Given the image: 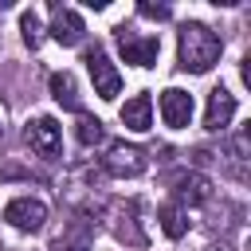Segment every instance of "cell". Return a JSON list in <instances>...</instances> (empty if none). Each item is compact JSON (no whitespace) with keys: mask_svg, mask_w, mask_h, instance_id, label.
I'll return each instance as SVG.
<instances>
[{"mask_svg":"<svg viewBox=\"0 0 251 251\" xmlns=\"http://www.w3.org/2000/svg\"><path fill=\"white\" fill-rule=\"evenodd\" d=\"M220 51H224V39L208 27V24H184L180 35H176V55H180V67L192 71V75H208L216 63H220Z\"/></svg>","mask_w":251,"mask_h":251,"instance_id":"1","label":"cell"},{"mask_svg":"<svg viewBox=\"0 0 251 251\" xmlns=\"http://www.w3.org/2000/svg\"><path fill=\"white\" fill-rule=\"evenodd\" d=\"M24 141H27V149H31L35 157H43V161H59V153H63V129H59V122L47 118V114L27 122Z\"/></svg>","mask_w":251,"mask_h":251,"instance_id":"2","label":"cell"},{"mask_svg":"<svg viewBox=\"0 0 251 251\" xmlns=\"http://www.w3.org/2000/svg\"><path fill=\"white\" fill-rule=\"evenodd\" d=\"M86 71H90L94 94H98V98H106V102H114V98H118V90H122V75H118V67L106 59V51H102V47H90V51H86Z\"/></svg>","mask_w":251,"mask_h":251,"instance_id":"3","label":"cell"},{"mask_svg":"<svg viewBox=\"0 0 251 251\" xmlns=\"http://www.w3.org/2000/svg\"><path fill=\"white\" fill-rule=\"evenodd\" d=\"M118 47H122L126 63H133V67H157V55H161L157 35H133L129 27H118Z\"/></svg>","mask_w":251,"mask_h":251,"instance_id":"4","label":"cell"},{"mask_svg":"<svg viewBox=\"0 0 251 251\" xmlns=\"http://www.w3.org/2000/svg\"><path fill=\"white\" fill-rule=\"evenodd\" d=\"M102 165H106V173L110 176H141L145 173V153L137 149V145H126V141H114L110 149H106V157H102Z\"/></svg>","mask_w":251,"mask_h":251,"instance_id":"5","label":"cell"},{"mask_svg":"<svg viewBox=\"0 0 251 251\" xmlns=\"http://www.w3.org/2000/svg\"><path fill=\"white\" fill-rule=\"evenodd\" d=\"M4 220H8L16 231H39L43 220H47V204L35 200V196H16V200L4 208Z\"/></svg>","mask_w":251,"mask_h":251,"instance_id":"6","label":"cell"},{"mask_svg":"<svg viewBox=\"0 0 251 251\" xmlns=\"http://www.w3.org/2000/svg\"><path fill=\"white\" fill-rule=\"evenodd\" d=\"M157 106H161V118H165V126H169V129H184V126L192 122V94H188V90H180V86L161 90Z\"/></svg>","mask_w":251,"mask_h":251,"instance_id":"7","label":"cell"},{"mask_svg":"<svg viewBox=\"0 0 251 251\" xmlns=\"http://www.w3.org/2000/svg\"><path fill=\"white\" fill-rule=\"evenodd\" d=\"M235 118V94H227L224 86H216L208 94V106H204V129L208 133H224Z\"/></svg>","mask_w":251,"mask_h":251,"instance_id":"8","label":"cell"},{"mask_svg":"<svg viewBox=\"0 0 251 251\" xmlns=\"http://www.w3.org/2000/svg\"><path fill=\"white\" fill-rule=\"evenodd\" d=\"M173 192H176V208H200L212 200V180L204 173H184V176H176Z\"/></svg>","mask_w":251,"mask_h":251,"instance_id":"9","label":"cell"},{"mask_svg":"<svg viewBox=\"0 0 251 251\" xmlns=\"http://www.w3.org/2000/svg\"><path fill=\"white\" fill-rule=\"evenodd\" d=\"M82 16L75 12V8H55V20H51V39L55 43H63V47H75L78 39H82Z\"/></svg>","mask_w":251,"mask_h":251,"instance_id":"10","label":"cell"},{"mask_svg":"<svg viewBox=\"0 0 251 251\" xmlns=\"http://www.w3.org/2000/svg\"><path fill=\"white\" fill-rule=\"evenodd\" d=\"M122 126L133 129V133H145L153 126V98L149 94H133L126 106H122Z\"/></svg>","mask_w":251,"mask_h":251,"instance_id":"11","label":"cell"},{"mask_svg":"<svg viewBox=\"0 0 251 251\" xmlns=\"http://www.w3.org/2000/svg\"><path fill=\"white\" fill-rule=\"evenodd\" d=\"M51 94H55V102H63L67 110H78V90H75V75H71V71H55V75H51Z\"/></svg>","mask_w":251,"mask_h":251,"instance_id":"12","label":"cell"},{"mask_svg":"<svg viewBox=\"0 0 251 251\" xmlns=\"http://www.w3.org/2000/svg\"><path fill=\"white\" fill-rule=\"evenodd\" d=\"M157 220H161V231H165L169 239H180V235L188 231V212L176 208V204H165V208L157 212Z\"/></svg>","mask_w":251,"mask_h":251,"instance_id":"13","label":"cell"},{"mask_svg":"<svg viewBox=\"0 0 251 251\" xmlns=\"http://www.w3.org/2000/svg\"><path fill=\"white\" fill-rule=\"evenodd\" d=\"M75 137H78V145H102V137H106V129H102V122L98 118H90V114H78V122H75Z\"/></svg>","mask_w":251,"mask_h":251,"instance_id":"14","label":"cell"},{"mask_svg":"<svg viewBox=\"0 0 251 251\" xmlns=\"http://www.w3.org/2000/svg\"><path fill=\"white\" fill-rule=\"evenodd\" d=\"M20 31H24V43H27L31 51L43 43V20H39L35 12H24V16H20Z\"/></svg>","mask_w":251,"mask_h":251,"instance_id":"15","label":"cell"},{"mask_svg":"<svg viewBox=\"0 0 251 251\" xmlns=\"http://www.w3.org/2000/svg\"><path fill=\"white\" fill-rule=\"evenodd\" d=\"M247 145H251V126H243L231 141H227V157L239 165V176H243V161H247Z\"/></svg>","mask_w":251,"mask_h":251,"instance_id":"16","label":"cell"},{"mask_svg":"<svg viewBox=\"0 0 251 251\" xmlns=\"http://www.w3.org/2000/svg\"><path fill=\"white\" fill-rule=\"evenodd\" d=\"M137 12L141 16H149V20H169L173 12H169V4H153V0H141L137 4Z\"/></svg>","mask_w":251,"mask_h":251,"instance_id":"17","label":"cell"},{"mask_svg":"<svg viewBox=\"0 0 251 251\" xmlns=\"http://www.w3.org/2000/svg\"><path fill=\"white\" fill-rule=\"evenodd\" d=\"M208 251H231V247H227V243H212Z\"/></svg>","mask_w":251,"mask_h":251,"instance_id":"18","label":"cell"},{"mask_svg":"<svg viewBox=\"0 0 251 251\" xmlns=\"http://www.w3.org/2000/svg\"><path fill=\"white\" fill-rule=\"evenodd\" d=\"M63 251H86V247H82V243H75V247H63Z\"/></svg>","mask_w":251,"mask_h":251,"instance_id":"19","label":"cell"},{"mask_svg":"<svg viewBox=\"0 0 251 251\" xmlns=\"http://www.w3.org/2000/svg\"><path fill=\"white\" fill-rule=\"evenodd\" d=\"M0 133H4V126H0Z\"/></svg>","mask_w":251,"mask_h":251,"instance_id":"20","label":"cell"}]
</instances>
